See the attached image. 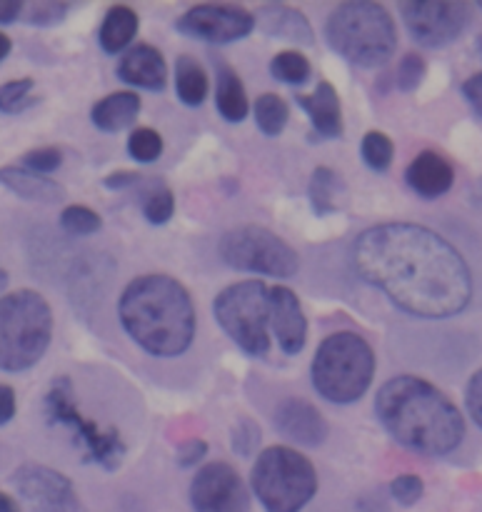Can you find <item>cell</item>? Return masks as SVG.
I'll list each match as a JSON object with an SVG mask.
<instances>
[{"label": "cell", "mask_w": 482, "mask_h": 512, "mask_svg": "<svg viewBox=\"0 0 482 512\" xmlns=\"http://www.w3.org/2000/svg\"><path fill=\"white\" fill-rule=\"evenodd\" d=\"M353 260L360 278L418 318H450L473 298V275L463 255L423 225L368 228L355 240Z\"/></svg>", "instance_id": "6da1fadb"}, {"label": "cell", "mask_w": 482, "mask_h": 512, "mask_svg": "<svg viewBox=\"0 0 482 512\" xmlns=\"http://www.w3.org/2000/svg\"><path fill=\"white\" fill-rule=\"evenodd\" d=\"M375 413L403 448L423 455H448L465 435L460 410L428 380L400 375L378 390Z\"/></svg>", "instance_id": "7a4b0ae2"}, {"label": "cell", "mask_w": 482, "mask_h": 512, "mask_svg": "<svg viewBox=\"0 0 482 512\" xmlns=\"http://www.w3.org/2000/svg\"><path fill=\"white\" fill-rule=\"evenodd\" d=\"M125 333L158 358H175L195 338L190 293L170 275H143L123 290L118 303Z\"/></svg>", "instance_id": "3957f363"}, {"label": "cell", "mask_w": 482, "mask_h": 512, "mask_svg": "<svg viewBox=\"0 0 482 512\" xmlns=\"http://www.w3.org/2000/svg\"><path fill=\"white\" fill-rule=\"evenodd\" d=\"M330 45L345 60L363 68H375L393 58L398 45L395 20L380 3H343L330 13L325 25Z\"/></svg>", "instance_id": "277c9868"}, {"label": "cell", "mask_w": 482, "mask_h": 512, "mask_svg": "<svg viewBox=\"0 0 482 512\" xmlns=\"http://www.w3.org/2000/svg\"><path fill=\"white\" fill-rule=\"evenodd\" d=\"M53 338V313L35 290L0 298V370L20 373L38 363Z\"/></svg>", "instance_id": "5b68a950"}, {"label": "cell", "mask_w": 482, "mask_h": 512, "mask_svg": "<svg viewBox=\"0 0 482 512\" xmlns=\"http://www.w3.org/2000/svg\"><path fill=\"white\" fill-rule=\"evenodd\" d=\"M310 375L325 400L338 405L355 403L373 383L375 353L360 335L335 333L320 343Z\"/></svg>", "instance_id": "8992f818"}, {"label": "cell", "mask_w": 482, "mask_h": 512, "mask_svg": "<svg viewBox=\"0 0 482 512\" xmlns=\"http://www.w3.org/2000/svg\"><path fill=\"white\" fill-rule=\"evenodd\" d=\"M255 495L268 512H300L318 490V473L303 453L275 445L260 453L250 475Z\"/></svg>", "instance_id": "52a82bcc"}, {"label": "cell", "mask_w": 482, "mask_h": 512, "mask_svg": "<svg viewBox=\"0 0 482 512\" xmlns=\"http://www.w3.org/2000/svg\"><path fill=\"white\" fill-rule=\"evenodd\" d=\"M215 318L220 328L253 358L270 350V288L263 280L228 285L215 298Z\"/></svg>", "instance_id": "ba28073f"}, {"label": "cell", "mask_w": 482, "mask_h": 512, "mask_svg": "<svg viewBox=\"0 0 482 512\" xmlns=\"http://www.w3.org/2000/svg\"><path fill=\"white\" fill-rule=\"evenodd\" d=\"M45 415L50 418V423L65 425L73 433L85 460L98 463L105 470L120 468L125 458V445L120 435L113 428H98L93 420L80 415L73 390H70V383L65 378L55 380L53 388L45 395Z\"/></svg>", "instance_id": "9c48e42d"}, {"label": "cell", "mask_w": 482, "mask_h": 512, "mask_svg": "<svg viewBox=\"0 0 482 512\" xmlns=\"http://www.w3.org/2000/svg\"><path fill=\"white\" fill-rule=\"evenodd\" d=\"M220 255L235 270L270 278H290L298 273V253L275 233L255 225H243L220 240Z\"/></svg>", "instance_id": "30bf717a"}, {"label": "cell", "mask_w": 482, "mask_h": 512, "mask_svg": "<svg viewBox=\"0 0 482 512\" xmlns=\"http://www.w3.org/2000/svg\"><path fill=\"white\" fill-rule=\"evenodd\" d=\"M405 25L418 43L440 48L458 38L470 18V8L465 3H443V0H423V3L400 5Z\"/></svg>", "instance_id": "8fae6325"}, {"label": "cell", "mask_w": 482, "mask_h": 512, "mask_svg": "<svg viewBox=\"0 0 482 512\" xmlns=\"http://www.w3.org/2000/svg\"><path fill=\"white\" fill-rule=\"evenodd\" d=\"M195 512H248L250 500L243 480L228 463H208L190 485Z\"/></svg>", "instance_id": "7c38bea8"}, {"label": "cell", "mask_w": 482, "mask_h": 512, "mask_svg": "<svg viewBox=\"0 0 482 512\" xmlns=\"http://www.w3.org/2000/svg\"><path fill=\"white\" fill-rule=\"evenodd\" d=\"M13 485L33 512H78V495L65 475L45 465H20Z\"/></svg>", "instance_id": "4fadbf2b"}, {"label": "cell", "mask_w": 482, "mask_h": 512, "mask_svg": "<svg viewBox=\"0 0 482 512\" xmlns=\"http://www.w3.org/2000/svg\"><path fill=\"white\" fill-rule=\"evenodd\" d=\"M253 28V13L240 5H195L178 20L180 33L205 43H233Z\"/></svg>", "instance_id": "5bb4252c"}, {"label": "cell", "mask_w": 482, "mask_h": 512, "mask_svg": "<svg viewBox=\"0 0 482 512\" xmlns=\"http://www.w3.org/2000/svg\"><path fill=\"white\" fill-rule=\"evenodd\" d=\"M270 333L288 355H298L308 340V320L298 295L283 285L270 288Z\"/></svg>", "instance_id": "9a60e30c"}, {"label": "cell", "mask_w": 482, "mask_h": 512, "mask_svg": "<svg viewBox=\"0 0 482 512\" xmlns=\"http://www.w3.org/2000/svg\"><path fill=\"white\" fill-rule=\"evenodd\" d=\"M275 425L280 435L300 445H320L328 438V423L313 403L303 398H288L275 410Z\"/></svg>", "instance_id": "2e32d148"}, {"label": "cell", "mask_w": 482, "mask_h": 512, "mask_svg": "<svg viewBox=\"0 0 482 512\" xmlns=\"http://www.w3.org/2000/svg\"><path fill=\"white\" fill-rule=\"evenodd\" d=\"M118 75L125 83L145 90H163L168 83V65L163 53L153 45H135L123 55L118 65Z\"/></svg>", "instance_id": "e0dca14e"}, {"label": "cell", "mask_w": 482, "mask_h": 512, "mask_svg": "<svg viewBox=\"0 0 482 512\" xmlns=\"http://www.w3.org/2000/svg\"><path fill=\"white\" fill-rule=\"evenodd\" d=\"M405 180L423 198H440L453 188L455 170L443 155L435 153V150H425L408 165Z\"/></svg>", "instance_id": "ac0fdd59"}, {"label": "cell", "mask_w": 482, "mask_h": 512, "mask_svg": "<svg viewBox=\"0 0 482 512\" xmlns=\"http://www.w3.org/2000/svg\"><path fill=\"white\" fill-rule=\"evenodd\" d=\"M253 18L263 33L298 45H313V28L300 10L288 8V5H263V8L255 10Z\"/></svg>", "instance_id": "d6986e66"}, {"label": "cell", "mask_w": 482, "mask_h": 512, "mask_svg": "<svg viewBox=\"0 0 482 512\" xmlns=\"http://www.w3.org/2000/svg\"><path fill=\"white\" fill-rule=\"evenodd\" d=\"M298 103L310 115V123L323 138H340L343 135V110L340 98L330 83H318L310 95H298Z\"/></svg>", "instance_id": "ffe728a7"}, {"label": "cell", "mask_w": 482, "mask_h": 512, "mask_svg": "<svg viewBox=\"0 0 482 512\" xmlns=\"http://www.w3.org/2000/svg\"><path fill=\"white\" fill-rule=\"evenodd\" d=\"M0 183L13 190L15 195H20V198L38 200V203H55L65 195L55 180L43 178V175L33 173L28 168H15V165L0 168Z\"/></svg>", "instance_id": "44dd1931"}, {"label": "cell", "mask_w": 482, "mask_h": 512, "mask_svg": "<svg viewBox=\"0 0 482 512\" xmlns=\"http://www.w3.org/2000/svg\"><path fill=\"white\" fill-rule=\"evenodd\" d=\"M140 113V98L135 93H113V95H105L103 100L93 105V118L95 128L105 130V133H118V130L128 128Z\"/></svg>", "instance_id": "7402d4cb"}, {"label": "cell", "mask_w": 482, "mask_h": 512, "mask_svg": "<svg viewBox=\"0 0 482 512\" xmlns=\"http://www.w3.org/2000/svg\"><path fill=\"white\" fill-rule=\"evenodd\" d=\"M138 35V15L128 5H115L108 10L100 25V45L105 53H120Z\"/></svg>", "instance_id": "603a6c76"}, {"label": "cell", "mask_w": 482, "mask_h": 512, "mask_svg": "<svg viewBox=\"0 0 482 512\" xmlns=\"http://www.w3.org/2000/svg\"><path fill=\"white\" fill-rule=\"evenodd\" d=\"M175 90L185 105H200L208 95V75L190 55H180L175 63Z\"/></svg>", "instance_id": "cb8c5ba5"}, {"label": "cell", "mask_w": 482, "mask_h": 512, "mask_svg": "<svg viewBox=\"0 0 482 512\" xmlns=\"http://www.w3.org/2000/svg\"><path fill=\"white\" fill-rule=\"evenodd\" d=\"M215 103H218L220 115L230 123H240V120L248 115L250 103L248 95H245L243 83H240L238 75L233 70L223 68L218 75V93H215Z\"/></svg>", "instance_id": "d4e9b609"}, {"label": "cell", "mask_w": 482, "mask_h": 512, "mask_svg": "<svg viewBox=\"0 0 482 512\" xmlns=\"http://www.w3.org/2000/svg\"><path fill=\"white\" fill-rule=\"evenodd\" d=\"M340 190H343V183H340L338 173L330 168H318L310 178V200H313V210L318 215H328L333 210H338Z\"/></svg>", "instance_id": "484cf974"}, {"label": "cell", "mask_w": 482, "mask_h": 512, "mask_svg": "<svg viewBox=\"0 0 482 512\" xmlns=\"http://www.w3.org/2000/svg\"><path fill=\"white\" fill-rule=\"evenodd\" d=\"M290 110L280 95L265 93L255 100V123L265 135H280L288 125Z\"/></svg>", "instance_id": "4316f807"}, {"label": "cell", "mask_w": 482, "mask_h": 512, "mask_svg": "<svg viewBox=\"0 0 482 512\" xmlns=\"http://www.w3.org/2000/svg\"><path fill=\"white\" fill-rule=\"evenodd\" d=\"M270 73H273L280 83L303 85L313 70H310V60L305 58L303 53H298V50H283V53L275 55L273 63H270Z\"/></svg>", "instance_id": "83f0119b"}, {"label": "cell", "mask_w": 482, "mask_h": 512, "mask_svg": "<svg viewBox=\"0 0 482 512\" xmlns=\"http://www.w3.org/2000/svg\"><path fill=\"white\" fill-rule=\"evenodd\" d=\"M360 150H363L365 165L373 170H388L390 163H393L395 145L393 140L385 133H380V130H370L363 138V148Z\"/></svg>", "instance_id": "f1b7e54d"}, {"label": "cell", "mask_w": 482, "mask_h": 512, "mask_svg": "<svg viewBox=\"0 0 482 512\" xmlns=\"http://www.w3.org/2000/svg\"><path fill=\"white\" fill-rule=\"evenodd\" d=\"M33 103V80L30 78L10 80V83L0 85V113H23V110L30 108Z\"/></svg>", "instance_id": "f546056e"}, {"label": "cell", "mask_w": 482, "mask_h": 512, "mask_svg": "<svg viewBox=\"0 0 482 512\" xmlns=\"http://www.w3.org/2000/svg\"><path fill=\"white\" fill-rule=\"evenodd\" d=\"M128 153L138 163H153L163 153V138L153 128H138L128 140Z\"/></svg>", "instance_id": "4dcf8cb0"}, {"label": "cell", "mask_w": 482, "mask_h": 512, "mask_svg": "<svg viewBox=\"0 0 482 512\" xmlns=\"http://www.w3.org/2000/svg\"><path fill=\"white\" fill-rule=\"evenodd\" d=\"M60 225L68 230L70 235H93L100 230V215L93 213L85 205H68L60 215Z\"/></svg>", "instance_id": "1f68e13d"}, {"label": "cell", "mask_w": 482, "mask_h": 512, "mask_svg": "<svg viewBox=\"0 0 482 512\" xmlns=\"http://www.w3.org/2000/svg\"><path fill=\"white\" fill-rule=\"evenodd\" d=\"M143 213L148 218V223L153 225H163L173 218L175 213V198L165 185H158V188L150 190L145 195V203H143Z\"/></svg>", "instance_id": "d6a6232c"}, {"label": "cell", "mask_w": 482, "mask_h": 512, "mask_svg": "<svg viewBox=\"0 0 482 512\" xmlns=\"http://www.w3.org/2000/svg\"><path fill=\"white\" fill-rule=\"evenodd\" d=\"M68 13V5L55 3V0H38V3L23 5V18L25 23L33 25H53L60 23Z\"/></svg>", "instance_id": "836d02e7"}, {"label": "cell", "mask_w": 482, "mask_h": 512, "mask_svg": "<svg viewBox=\"0 0 482 512\" xmlns=\"http://www.w3.org/2000/svg\"><path fill=\"white\" fill-rule=\"evenodd\" d=\"M425 78V60L418 53H408L400 60L398 70H395V85L400 90H415Z\"/></svg>", "instance_id": "e575fe53"}, {"label": "cell", "mask_w": 482, "mask_h": 512, "mask_svg": "<svg viewBox=\"0 0 482 512\" xmlns=\"http://www.w3.org/2000/svg\"><path fill=\"white\" fill-rule=\"evenodd\" d=\"M60 163H63V153H60L58 148H35L30 150V153L23 155V165L28 170H33V173L43 175V173H50V170L60 168Z\"/></svg>", "instance_id": "d590c367"}, {"label": "cell", "mask_w": 482, "mask_h": 512, "mask_svg": "<svg viewBox=\"0 0 482 512\" xmlns=\"http://www.w3.org/2000/svg\"><path fill=\"white\" fill-rule=\"evenodd\" d=\"M423 480L418 475H400V478L393 480L390 485V493L398 500L400 505H415L420 498H423Z\"/></svg>", "instance_id": "8d00e7d4"}, {"label": "cell", "mask_w": 482, "mask_h": 512, "mask_svg": "<svg viewBox=\"0 0 482 512\" xmlns=\"http://www.w3.org/2000/svg\"><path fill=\"white\" fill-rule=\"evenodd\" d=\"M260 443V430L250 420H240L238 428L233 430V450L240 455H250Z\"/></svg>", "instance_id": "74e56055"}, {"label": "cell", "mask_w": 482, "mask_h": 512, "mask_svg": "<svg viewBox=\"0 0 482 512\" xmlns=\"http://www.w3.org/2000/svg\"><path fill=\"white\" fill-rule=\"evenodd\" d=\"M468 410H470V418L482 428V370L470 378L468 385Z\"/></svg>", "instance_id": "f35d334b"}, {"label": "cell", "mask_w": 482, "mask_h": 512, "mask_svg": "<svg viewBox=\"0 0 482 512\" xmlns=\"http://www.w3.org/2000/svg\"><path fill=\"white\" fill-rule=\"evenodd\" d=\"M205 450L208 448H205L203 440H188V443L180 448V465H183V468H190V465L200 463L205 455Z\"/></svg>", "instance_id": "ab89813d"}, {"label": "cell", "mask_w": 482, "mask_h": 512, "mask_svg": "<svg viewBox=\"0 0 482 512\" xmlns=\"http://www.w3.org/2000/svg\"><path fill=\"white\" fill-rule=\"evenodd\" d=\"M463 93H465V98L470 100V105H473L475 113L482 118V70L478 75H473L470 80H465Z\"/></svg>", "instance_id": "60d3db41"}, {"label": "cell", "mask_w": 482, "mask_h": 512, "mask_svg": "<svg viewBox=\"0 0 482 512\" xmlns=\"http://www.w3.org/2000/svg\"><path fill=\"white\" fill-rule=\"evenodd\" d=\"M15 415V393L10 385H0V425L10 423Z\"/></svg>", "instance_id": "b9f144b4"}, {"label": "cell", "mask_w": 482, "mask_h": 512, "mask_svg": "<svg viewBox=\"0 0 482 512\" xmlns=\"http://www.w3.org/2000/svg\"><path fill=\"white\" fill-rule=\"evenodd\" d=\"M23 5L20 0H0V23H13L23 15Z\"/></svg>", "instance_id": "7bdbcfd3"}, {"label": "cell", "mask_w": 482, "mask_h": 512, "mask_svg": "<svg viewBox=\"0 0 482 512\" xmlns=\"http://www.w3.org/2000/svg\"><path fill=\"white\" fill-rule=\"evenodd\" d=\"M0 512H20V508L13 498H8L5 493H0Z\"/></svg>", "instance_id": "ee69618b"}, {"label": "cell", "mask_w": 482, "mask_h": 512, "mask_svg": "<svg viewBox=\"0 0 482 512\" xmlns=\"http://www.w3.org/2000/svg\"><path fill=\"white\" fill-rule=\"evenodd\" d=\"M8 53H10V38L0 33V60H3Z\"/></svg>", "instance_id": "f6af8a7d"}, {"label": "cell", "mask_w": 482, "mask_h": 512, "mask_svg": "<svg viewBox=\"0 0 482 512\" xmlns=\"http://www.w3.org/2000/svg\"><path fill=\"white\" fill-rule=\"evenodd\" d=\"M5 283H8V273H5V270H0V290L5 288Z\"/></svg>", "instance_id": "bcb514c9"}, {"label": "cell", "mask_w": 482, "mask_h": 512, "mask_svg": "<svg viewBox=\"0 0 482 512\" xmlns=\"http://www.w3.org/2000/svg\"><path fill=\"white\" fill-rule=\"evenodd\" d=\"M480 8H482V0H480Z\"/></svg>", "instance_id": "7dc6e473"}]
</instances>
